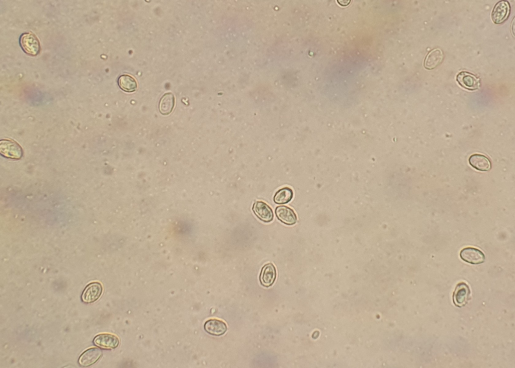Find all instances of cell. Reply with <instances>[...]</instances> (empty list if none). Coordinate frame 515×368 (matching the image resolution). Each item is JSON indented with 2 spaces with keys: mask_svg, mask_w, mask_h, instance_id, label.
<instances>
[{
  "mask_svg": "<svg viewBox=\"0 0 515 368\" xmlns=\"http://www.w3.org/2000/svg\"><path fill=\"white\" fill-rule=\"evenodd\" d=\"M457 81L462 87L469 90L478 89L480 85L479 79L466 71L461 72L458 74Z\"/></svg>",
  "mask_w": 515,
  "mask_h": 368,
  "instance_id": "9c48e42d",
  "label": "cell"
},
{
  "mask_svg": "<svg viewBox=\"0 0 515 368\" xmlns=\"http://www.w3.org/2000/svg\"><path fill=\"white\" fill-rule=\"evenodd\" d=\"M510 11L508 3L505 1L498 3L494 7L491 14L493 22L495 24H501L507 18Z\"/></svg>",
  "mask_w": 515,
  "mask_h": 368,
  "instance_id": "52a82bcc",
  "label": "cell"
},
{
  "mask_svg": "<svg viewBox=\"0 0 515 368\" xmlns=\"http://www.w3.org/2000/svg\"><path fill=\"white\" fill-rule=\"evenodd\" d=\"M460 256L462 260L471 264H479L485 260L484 253L474 247H466L461 250Z\"/></svg>",
  "mask_w": 515,
  "mask_h": 368,
  "instance_id": "3957f363",
  "label": "cell"
},
{
  "mask_svg": "<svg viewBox=\"0 0 515 368\" xmlns=\"http://www.w3.org/2000/svg\"><path fill=\"white\" fill-rule=\"evenodd\" d=\"M469 162L472 167L478 171H487L491 168L489 160L481 154H475L471 155L469 159Z\"/></svg>",
  "mask_w": 515,
  "mask_h": 368,
  "instance_id": "5bb4252c",
  "label": "cell"
},
{
  "mask_svg": "<svg viewBox=\"0 0 515 368\" xmlns=\"http://www.w3.org/2000/svg\"><path fill=\"white\" fill-rule=\"evenodd\" d=\"M0 152L5 157L13 159H20L23 155V151L21 145L11 139L1 141Z\"/></svg>",
  "mask_w": 515,
  "mask_h": 368,
  "instance_id": "6da1fadb",
  "label": "cell"
},
{
  "mask_svg": "<svg viewBox=\"0 0 515 368\" xmlns=\"http://www.w3.org/2000/svg\"><path fill=\"white\" fill-rule=\"evenodd\" d=\"M119 84L120 88L128 93H133L138 88L136 80L129 75H123L119 79Z\"/></svg>",
  "mask_w": 515,
  "mask_h": 368,
  "instance_id": "e0dca14e",
  "label": "cell"
},
{
  "mask_svg": "<svg viewBox=\"0 0 515 368\" xmlns=\"http://www.w3.org/2000/svg\"><path fill=\"white\" fill-rule=\"evenodd\" d=\"M102 351L97 347L88 349L80 357L79 362L81 365L88 366L95 363L101 357Z\"/></svg>",
  "mask_w": 515,
  "mask_h": 368,
  "instance_id": "4fadbf2b",
  "label": "cell"
},
{
  "mask_svg": "<svg viewBox=\"0 0 515 368\" xmlns=\"http://www.w3.org/2000/svg\"><path fill=\"white\" fill-rule=\"evenodd\" d=\"M102 292L101 284L98 282L92 283L85 288L82 295V299L85 303H92L100 297Z\"/></svg>",
  "mask_w": 515,
  "mask_h": 368,
  "instance_id": "5b68a950",
  "label": "cell"
},
{
  "mask_svg": "<svg viewBox=\"0 0 515 368\" xmlns=\"http://www.w3.org/2000/svg\"><path fill=\"white\" fill-rule=\"evenodd\" d=\"M175 100L172 93L165 94L161 98L159 103V110L161 114L169 115L175 107Z\"/></svg>",
  "mask_w": 515,
  "mask_h": 368,
  "instance_id": "2e32d148",
  "label": "cell"
},
{
  "mask_svg": "<svg viewBox=\"0 0 515 368\" xmlns=\"http://www.w3.org/2000/svg\"><path fill=\"white\" fill-rule=\"evenodd\" d=\"M276 276V269L275 266L272 263H268L265 265L262 269L260 276V282L263 286L269 287L274 284Z\"/></svg>",
  "mask_w": 515,
  "mask_h": 368,
  "instance_id": "30bf717a",
  "label": "cell"
},
{
  "mask_svg": "<svg viewBox=\"0 0 515 368\" xmlns=\"http://www.w3.org/2000/svg\"><path fill=\"white\" fill-rule=\"evenodd\" d=\"M204 329L209 334L221 336L224 334L227 330V326L223 321L212 319L208 320L204 324Z\"/></svg>",
  "mask_w": 515,
  "mask_h": 368,
  "instance_id": "7c38bea8",
  "label": "cell"
},
{
  "mask_svg": "<svg viewBox=\"0 0 515 368\" xmlns=\"http://www.w3.org/2000/svg\"><path fill=\"white\" fill-rule=\"evenodd\" d=\"M470 293L469 287L465 283L461 282L458 284L453 295L455 305L458 307L465 306L470 299Z\"/></svg>",
  "mask_w": 515,
  "mask_h": 368,
  "instance_id": "277c9868",
  "label": "cell"
},
{
  "mask_svg": "<svg viewBox=\"0 0 515 368\" xmlns=\"http://www.w3.org/2000/svg\"><path fill=\"white\" fill-rule=\"evenodd\" d=\"M275 214L277 218L283 223L287 225H293L297 222V216L291 208L281 206L276 208Z\"/></svg>",
  "mask_w": 515,
  "mask_h": 368,
  "instance_id": "8fae6325",
  "label": "cell"
},
{
  "mask_svg": "<svg viewBox=\"0 0 515 368\" xmlns=\"http://www.w3.org/2000/svg\"><path fill=\"white\" fill-rule=\"evenodd\" d=\"M21 44L24 51L31 56H36L40 52V42L37 37L31 33L25 34L22 36Z\"/></svg>",
  "mask_w": 515,
  "mask_h": 368,
  "instance_id": "7a4b0ae2",
  "label": "cell"
},
{
  "mask_svg": "<svg viewBox=\"0 0 515 368\" xmlns=\"http://www.w3.org/2000/svg\"><path fill=\"white\" fill-rule=\"evenodd\" d=\"M94 342L99 347L107 349H113L119 346L120 344V339L115 335L105 333L97 335L94 338Z\"/></svg>",
  "mask_w": 515,
  "mask_h": 368,
  "instance_id": "ba28073f",
  "label": "cell"
},
{
  "mask_svg": "<svg viewBox=\"0 0 515 368\" xmlns=\"http://www.w3.org/2000/svg\"><path fill=\"white\" fill-rule=\"evenodd\" d=\"M443 53L439 49H436L430 52L426 58L424 66L429 70L433 69L438 66L443 60Z\"/></svg>",
  "mask_w": 515,
  "mask_h": 368,
  "instance_id": "9a60e30c",
  "label": "cell"
},
{
  "mask_svg": "<svg viewBox=\"0 0 515 368\" xmlns=\"http://www.w3.org/2000/svg\"><path fill=\"white\" fill-rule=\"evenodd\" d=\"M293 191L289 188H284L276 192L274 197V202L279 205L289 203L293 198Z\"/></svg>",
  "mask_w": 515,
  "mask_h": 368,
  "instance_id": "ac0fdd59",
  "label": "cell"
},
{
  "mask_svg": "<svg viewBox=\"0 0 515 368\" xmlns=\"http://www.w3.org/2000/svg\"><path fill=\"white\" fill-rule=\"evenodd\" d=\"M253 211L258 219L265 223H269L273 220V210L264 202H256L253 205Z\"/></svg>",
  "mask_w": 515,
  "mask_h": 368,
  "instance_id": "8992f818",
  "label": "cell"
}]
</instances>
